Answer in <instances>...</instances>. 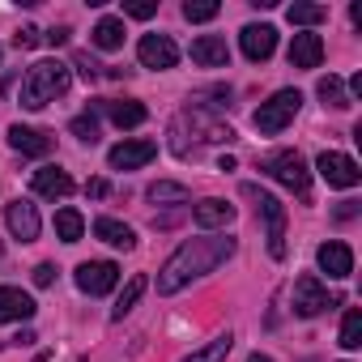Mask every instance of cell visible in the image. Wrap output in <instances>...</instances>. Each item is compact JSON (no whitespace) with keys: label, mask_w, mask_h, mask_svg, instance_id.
I'll return each instance as SVG.
<instances>
[{"label":"cell","mask_w":362,"mask_h":362,"mask_svg":"<svg viewBox=\"0 0 362 362\" xmlns=\"http://www.w3.org/2000/svg\"><path fill=\"white\" fill-rule=\"evenodd\" d=\"M5 222H9V235L22 239V243H35L39 239V209L30 201H13L5 209Z\"/></svg>","instance_id":"cell-14"},{"label":"cell","mask_w":362,"mask_h":362,"mask_svg":"<svg viewBox=\"0 0 362 362\" xmlns=\"http://www.w3.org/2000/svg\"><path fill=\"white\" fill-rule=\"evenodd\" d=\"M56 281V264H35V286H52Z\"/></svg>","instance_id":"cell-34"},{"label":"cell","mask_w":362,"mask_h":362,"mask_svg":"<svg viewBox=\"0 0 362 362\" xmlns=\"http://www.w3.org/2000/svg\"><path fill=\"white\" fill-rule=\"evenodd\" d=\"M358 345H362V311L349 307L341 320V349H358Z\"/></svg>","instance_id":"cell-28"},{"label":"cell","mask_w":362,"mask_h":362,"mask_svg":"<svg viewBox=\"0 0 362 362\" xmlns=\"http://www.w3.org/2000/svg\"><path fill=\"white\" fill-rule=\"evenodd\" d=\"M86 192H90V197H107V184H103V179H90Z\"/></svg>","instance_id":"cell-38"},{"label":"cell","mask_w":362,"mask_h":362,"mask_svg":"<svg viewBox=\"0 0 362 362\" xmlns=\"http://www.w3.org/2000/svg\"><path fill=\"white\" fill-rule=\"evenodd\" d=\"M247 362H273V358H269V354H252Z\"/></svg>","instance_id":"cell-39"},{"label":"cell","mask_w":362,"mask_h":362,"mask_svg":"<svg viewBox=\"0 0 362 362\" xmlns=\"http://www.w3.org/2000/svg\"><path fill=\"white\" fill-rule=\"evenodd\" d=\"M69 90V69L60 60H39L26 69L22 77V107L26 111H43L47 103H56Z\"/></svg>","instance_id":"cell-2"},{"label":"cell","mask_w":362,"mask_h":362,"mask_svg":"<svg viewBox=\"0 0 362 362\" xmlns=\"http://www.w3.org/2000/svg\"><path fill=\"white\" fill-rule=\"evenodd\" d=\"M153 158H158V141H149V136L119 141V145H111V153H107L111 170H136V166H145V162H153Z\"/></svg>","instance_id":"cell-9"},{"label":"cell","mask_w":362,"mask_h":362,"mask_svg":"<svg viewBox=\"0 0 362 362\" xmlns=\"http://www.w3.org/2000/svg\"><path fill=\"white\" fill-rule=\"evenodd\" d=\"M30 188H35L39 197H47V201H64L77 184H73V175H69V170H60V166H43V170H35Z\"/></svg>","instance_id":"cell-15"},{"label":"cell","mask_w":362,"mask_h":362,"mask_svg":"<svg viewBox=\"0 0 362 362\" xmlns=\"http://www.w3.org/2000/svg\"><path fill=\"white\" fill-rule=\"evenodd\" d=\"M90 39H94L98 52H119V47H124V22H119V18H103Z\"/></svg>","instance_id":"cell-22"},{"label":"cell","mask_w":362,"mask_h":362,"mask_svg":"<svg viewBox=\"0 0 362 362\" xmlns=\"http://www.w3.org/2000/svg\"><path fill=\"white\" fill-rule=\"evenodd\" d=\"M358 214V201H341V209H337V218L345 222V218H354Z\"/></svg>","instance_id":"cell-37"},{"label":"cell","mask_w":362,"mask_h":362,"mask_svg":"<svg viewBox=\"0 0 362 362\" xmlns=\"http://www.w3.org/2000/svg\"><path fill=\"white\" fill-rule=\"evenodd\" d=\"M136 56H141V64H145V69H158V73H166V69H175V64H179V47H175V39H170V35H141Z\"/></svg>","instance_id":"cell-10"},{"label":"cell","mask_w":362,"mask_h":362,"mask_svg":"<svg viewBox=\"0 0 362 362\" xmlns=\"http://www.w3.org/2000/svg\"><path fill=\"white\" fill-rule=\"evenodd\" d=\"M320 98H324V107H349V98H345V86H341V77H320Z\"/></svg>","instance_id":"cell-29"},{"label":"cell","mask_w":362,"mask_h":362,"mask_svg":"<svg viewBox=\"0 0 362 362\" xmlns=\"http://www.w3.org/2000/svg\"><path fill=\"white\" fill-rule=\"evenodd\" d=\"M124 13H128V18H153L158 5H153V0H132V5H124Z\"/></svg>","instance_id":"cell-32"},{"label":"cell","mask_w":362,"mask_h":362,"mask_svg":"<svg viewBox=\"0 0 362 362\" xmlns=\"http://www.w3.org/2000/svg\"><path fill=\"white\" fill-rule=\"evenodd\" d=\"M192 222L201 230H226L235 222V205H226L222 197H205L201 205H192Z\"/></svg>","instance_id":"cell-13"},{"label":"cell","mask_w":362,"mask_h":362,"mask_svg":"<svg viewBox=\"0 0 362 362\" xmlns=\"http://www.w3.org/2000/svg\"><path fill=\"white\" fill-rule=\"evenodd\" d=\"M315 264H320V273H328L332 281H345V277L354 273V252H349V243H337V239H328V243H320V252H315Z\"/></svg>","instance_id":"cell-11"},{"label":"cell","mask_w":362,"mask_h":362,"mask_svg":"<svg viewBox=\"0 0 362 362\" xmlns=\"http://www.w3.org/2000/svg\"><path fill=\"white\" fill-rule=\"evenodd\" d=\"M192 60L205 64V69H226V64H230V47H226L222 35H201V39L192 43Z\"/></svg>","instance_id":"cell-19"},{"label":"cell","mask_w":362,"mask_h":362,"mask_svg":"<svg viewBox=\"0 0 362 362\" xmlns=\"http://www.w3.org/2000/svg\"><path fill=\"white\" fill-rule=\"evenodd\" d=\"M39 307H35V298L26 294V290H18V286H0V324H13V320H30Z\"/></svg>","instance_id":"cell-17"},{"label":"cell","mask_w":362,"mask_h":362,"mask_svg":"<svg viewBox=\"0 0 362 362\" xmlns=\"http://www.w3.org/2000/svg\"><path fill=\"white\" fill-rule=\"evenodd\" d=\"M286 18H290V26L311 30V26H320V22L328 18V9H324V5H290V9H286Z\"/></svg>","instance_id":"cell-27"},{"label":"cell","mask_w":362,"mask_h":362,"mask_svg":"<svg viewBox=\"0 0 362 362\" xmlns=\"http://www.w3.org/2000/svg\"><path fill=\"white\" fill-rule=\"evenodd\" d=\"M141 294H145V277L136 273V277H128V286H124V294L115 298V307H111V320L119 324V320H124V315H128V311L136 307V298H141Z\"/></svg>","instance_id":"cell-25"},{"label":"cell","mask_w":362,"mask_h":362,"mask_svg":"<svg viewBox=\"0 0 362 362\" xmlns=\"http://www.w3.org/2000/svg\"><path fill=\"white\" fill-rule=\"evenodd\" d=\"M13 43H18V47H35V43H43V30H35V26H22V30L13 35Z\"/></svg>","instance_id":"cell-33"},{"label":"cell","mask_w":362,"mask_h":362,"mask_svg":"<svg viewBox=\"0 0 362 362\" xmlns=\"http://www.w3.org/2000/svg\"><path fill=\"white\" fill-rule=\"evenodd\" d=\"M94 235L103 239V243H111V247H136V230L132 226H124V222H115V218H98L94 222Z\"/></svg>","instance_id":"cell-21"},{"label":"cell","mask_w":362,"mask_h":362,"mask_svg":"<svg viewBox=\"0 0 362 362\" xmlns=\"http://www.w3.org/2000/svg\"><path fill=\"white\" fill-rule=\"evenodd\" d=\"M315 170L324 175L328 188H358V184H362L358 162H354L349 153H337V149H324V153L315 158Z\"/></svg>","instance_id":"cell-8"},{"label":"cell","mask_w":362,"mask_h":362,"mask_svg":"<svg viewBox=\"0 0 362 362\" xmlns=\"http://www.w3.org/2000/svg\"><path fill=\"white\" fill-rule=\"evenodd\" d=\"M239 43H243V56L260 64V60H269V56L277 52V30H273L269 22H260V26L252 22V26H243V35H239Z\"/></svg>","instance_id":"cell-12"},{"label":"cell","mask_w":362,"mask_h":362,"mask_svg":"<svg viewBox=\"0 0 362 362\" xmlns=\"http://www.w3.org/2000/svg\"><path fill=\"white\" fill-rule=\"evenodd\" d=\"M243 197L256 205V218L264 222V239H269V256L273 260H286V205L264 192L260 184H243Z\"/></svg>","instance_id":"cell-3"},{"label":"cell","mask_w":362,"mask_h":362,"mask_svg":"<svg viewBox=\"0 0 362 362\" xmlns=\"http://www.w3.org/2000/svg\"><path fill=\"white\" fill-rule=\"evenodd\" d=\"M43 39H47L52 47H64V43H69V26H60V30H47Z\"/></svg>","instance_id":"cell-36"},{"label":"cell","mask_w":362,"mask_h":362,"mask_svg":"<svg viewBox=\"0 0 362 362\" xmlns=\"http://www.w3.org/2000/svg\"><path fill=\"white\" fill-rule=\"evenodd\" d=\"M73 64H77V69H81V77H86V81H94V77H98V64H94V60H90V56H77V60H73Z\"/></svg>","instance_id":"cell-35"},{"label":"cell","mask_w":362,"mask_h":362,"mask_svg":"<svg viewBox=\"0 0 362 362\" xmlns=\"http://www.w3.org/2000/svg\"><path fill=\"white\" fill-rule=\"evenodd\" d=\"M260 170L273 175L277 184H286V188L298 192V197H307V188H311V170H307V162H303L298 149H277V153H269V158L260 162Z\"/></svg>","instance_id":"cell-5"},{"label":"cell","mask_w":362,"mask_h":362,"mask_svg":"<svg viewBox=\"0 0 362 362\" xmlns=\"http://www.w3.org/2000/svg\"><path fill=\"white\" fill-rule=\"evenodd\" d=\"M230 349H235V337H230V332H218V337H214L209 345L192 349V354H188L184 362H226V354H230Z\"/></svg>","instance_id":"cell-23"},{"label":"cell","mask_w":362,"mask_h":362,"mask_svg":"<svg viewBox=\"0 0 362 362\" xmlns=\"http://www.w3.org/2000/svg\"><path fill=\"white\" fill-rule=\"evenodd\" d=\"M298 107H303V94H298V90H277L269 103H260V107H256L252 124H256V132L277 136V132H286V128H290V119L298 115Z\"/></svg>","instance_id":"cell-4"},{"label":"cell","mask_w":362,"mask_h":362,"mask_svg":"<svg viewBox=\"0 0 362 362\" xmlns=\"http://www.w3.org/2000/svg\"><path fill=\"white\" fill-rule=\"evenodd\" d=\"M98 107L111 115V124H115V128H141V124L149 119L145 103H98Z\"/></svg>","instance_id":"cell-20"},{"label":"cell","mask_w":362,"mask_h":362,"mask_svg":"<svg viewBox=\"0 0 362 362\" xmlns=\"http://www.w3.org/2000/svg\"><path fill=\"white\" fill-rule=\"evenodd\" d=\"M73 277H77V290L81 294L103 298V294H111L119 286V264H111V260H86V264H77Z\"/></svg>","instance_id":"cell-7"},{"label":"cell","mask_w":362,"mask_h":362,"mask_svg":"<svg viewBox=\"0 0 362 362\" xmlns=\"http://www.w3.org/2000/svg\"><path fill=\"white\" fill-rule=\"evenodd\" d=\"M69 128H73V136H77V141H86V145H94V141H98V119H94L90 111H86V115H77Z\"/></svg>","instance_id":"cell-31"},{"label":"cell","mask_w":362,"mask_h":362,"mask_svg":"<svg viewBox=\"0 0 362 362\" xmlns=\"http://www.w3.org/2000/svg\"><path fill=\"white\" fill-rule=\"evenodd\" d=\"M332 307H341V298L328 294L315 273H303V277L294 281V315H298V320H315L320 311H332Z\"/></svg>","instance_id":"cell-6"},{"label":"cell","mask_w":362,"mask_h":362,"mask_svg":"<svg viewBox=\"0 0 362 362\" xmlns=\"http://www.w3.org/2000/svg\"><path fill=\"white\" fill-rule=\"evenodd\" d=\"M320 60H324V43H320V35L298 30V35L290 39V64H294V69H320Z\"/></svg>","instance_id":"cell-18"},{"label":"cell","mask_w":362,"mask_h":362,"mask_svg":"<svg viewBox=\"0 0 362 362\" xmlns=\"http://www.w3.org/2000/svg\"><path fill=\"white\" fill-rule=\"evenodd\" d=\"M56 235H60L64 243H77V239L86 235V218H81L77 209H60V214H56Z\"/></svg>","instance_id":"cell-26"},{"label":"cell","mask_w":362,"mask_h":362,"mask_svg":"<svg viewBox=\"0 0 362 362\" xmlns=\"http://www.w3.org/2000/svg\"><path fill=\"white\" fill-rule=\"evenodd\" d=\"M145 197H149L153 205H184V201H188V188L175 184V179H158V184H149Z\"/></svg>","instance_id":"cell-24"},{"label":"cell","mask_w":362,"mask_h":362,"mask_svg":"<svg viewBox=\"0 0 362 362\" xmlns=\"http://www.w3.org/2000/svg\"><path fill=\"white\" fill-rule=\"evenodd\" d=\"M9 145L26 158H47L52 153V136L43 128H26V124H13L9 128Z\"/></svg>","instance_id":"cell-16"},{"label":"cell","mask_w":362,"mask_h":362,"mask_svg":"<svg viewBox=\"0 0 362 362\" xmlns=\"http://www.w3.org/2000/svg\"><path fill=\"white\" fill-rule=\"evenodd\" d=\"M235 256V239L230 235H201V239H188V243H179L166 264L158 269V294H179L188 281L214 273L218 264H226Z\"/></svg>","instance_id":"cell-1"},{"label":"cell","mask_w":362,"mask_h":362,"mask_svg":"<svg viewBox=\"0 0 362 362\" xmlns=\"http://www.w3.org/2000/svg\"><path fill=\"white\" fill-rule=\"evenodd\" d=\"M218 13H222L218 0H188V5H184V18L188 22H214Z\"/></svg>","instance_id":"cell-30"}]
</instances>
